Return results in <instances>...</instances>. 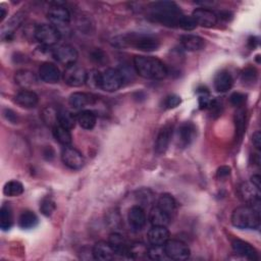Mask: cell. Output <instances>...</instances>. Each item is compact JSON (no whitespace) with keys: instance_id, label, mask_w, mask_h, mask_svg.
<instances>
[{"instance_id":"cell-27","label":"cell","mask_w":261,"mask_h":261,"mask_svg":"<svg viewBox=\"0 0 261 261\" xmlns=\"http://www.w3.org/2000/svg\"><path fill=\"white\" fill-rule=\"evenodd\" d=\"M14 81L18 86L24 88V90H28V88L36 85L37 77L34 72L27 69H20L15 72Z\"/></svg>"},{"instance_id":"cell-22","label":"cell","mask_w":261,"mask_h":261,"mask_svg":"<svg viewBox=\"0 0 261 261\" xmlns=\"http://www.w3.org/2000/svg\"><path fill=\"white\" fill-rule=\"evenodd\" d=\"M15 103L23 108H34L39 101L38 95L34 91L22 90L14 97Z\"/></svg>"},{"instance_id":"cell-39","label":"cell","mask_w":261,"mask_h":261,"mask_svg":"<svg viewBox=\"0 0 261 261\" xmlns=\"http://www.w3.org/2000/svg\"><path fill=\"white\" fill-rule=\"evenodd\" d=\"M144 256H148V248L144 244L137 243L129 246V250H128L129 258L135 259V258H142Z\"/></svg>"},{"instance_id":"cell-24","label":"cell","mask_w":261,"mask_h":261,"mask_svg":"<svg viewBox=\"0 0 261 261\" xmlns=\"http://www.w3.org/2000/svg\"><path fill=\"white\" fill-rule=\"evenodd\" d=\"M109 244L111 245V247L113 248L114 252L116 255H120V256H127L128 257V250H129V246L126 244L125 240L123 239V237L118 233V232H112L109 236L108 239Z\"/></svg>"},{"instance_id":"cell-45","label":"cell","mask_w":261,"mask_h":261,"mask_svg":"<svg viewBox=\"0 0 261 261\" xmlns=\"http://www.w3.org/2000/svg\"><path fill=\"white\" fill-rule=\"evenodd\" d=\"M91 59L94 62L102 65V64H104L107 61V55L101 49H95L91 53Z\"/></svg>"},{"instance_id":"cell-20","label":"cell","mask_w":261,"mask_h":261,"mask_svg":"<svg viewBox=\"0 0 261 261\" xmlns=\"http://www.w3.org/2000/svg\"><path fill=\"white\" fill-rule=\"evenodd\" d=\"M171 137H172V125L171 124L164 125L160 129V132L156 138L155 152L157 154H163L166 152V150L169 146Z\"/></svg>"},{"instance_id":"cell-35","label":"cell","mask_w":261,"mask_h":261,"mask_svg":"<svg viewBox=\"0 0 261 261\" xmlns=\"http://www.w3.org/2000/svg\"><path fill=\"white\" fill-rule=\"evenodd\" d=\"M4 195L8 197H17L23 193V186L18 180H10L3 188Z\"/></svg>"},{"instance_id":"cell-4","label":"cell","mask_w":261,"mask_h":261,"mask_svg":"<svg viewBox=\"0 0 261 261\" xmlns=\"http://www.w3.org/2000/svg\"><path fill=\"white\" fill-rule=\"evenodd\" d=\"M120 43L145 52L155 51L160 46L159 40L149 34H128L122 37Z\"/></svg>"},{"instance_id":"cell-13","label":"cell","mask_w":261,"mask_h":261,"mask_svg":"<svg viewBox=\"0 0 261 261\" xmlns=\"http://www.w3.org/2000/svg\"><path fill=\"white\" fill-rule=\"evenodd\" d=\"M192 16L195 19L197 25H201L204 28H212L217 23L218 20L217 14L214 11L205 7L195 9Z\"/></svg>"},{"instance_id":"cell-31","label":"cell","mask_w":261,"mask_h":261,"mask_svg":"<svg viewBox=\"0 0 261 261\" xmlns=\"http://www.w3.org/2000/svg\"><path fill=\"white\" fill-rule=\"evenodd\" d=\"M76 123V116L73 115L70 111L66 109H59L58 115H57V124L67 128L71 129L74 127Z\"/></svg>"},{"instance_id":"cell-19","label":"cell","mask_w":261,"mask_h":261,"mask_svg":"<svg viewBox=\"0 0 261 261\" xmlns=\"http://www.w3.org/2000/svg\"><path fill=\"white\" fill-rule=\"evenodd\" d=\"M231 247H232L233 251L237 254H239V255H241V256H243V257H245L249 260L255 261V260L259 259V256H258V253H257L256 249L252 245H250L249 243H247L245 241L234 239L231 242Z\"/></svg>"},{"instance_id":"cell-54","label":"cell","mask_w":261,"mask_h":261,"mask_svg":"<svg viewBox=\"0 0 261 261\" xmlns=\"http://www.w3.org/2000/svg\"><path fill=\"white\" fill-rule=\"evenodd\" d=\"M5 15H6V10L3 7H0V21L4 19Z\"/></svg>"},{"instance_id":"cell-36","label":"cell","mask_w":261,"mask_h":261,"mask_svg":"<svg viewBox=\"0 0 261 261\" xmlns=\"http://www.w3.org/2000/svg\"><path fill=\"white\" fill-rule=\"evenodd\" d=\"M197 93H198V102H199L200 109L210 108L213 103V100L210 97L209 91L206 88H202V89H198Z\"/></svg>"},{"instance_id":"cell-29","label":"cell","mask_w":261,"mask_h":261,"mask_svg":"<svg viewBox=\"0 0 261 261\" xmlns=\"http://www.w3.org/2000/svg\"><path fill=\"white\" fill-rule=\"evenodd\" d=\"M149 220L153 226H167L171 218L156 205L150 210Z\"/></svg>"},{"instance_id":"cell-46","label":"cell","mask_w":261,"mask_h":261,"mask_svg":"<svg viewBox=\"0 0 261 261\" xmlns=\"http://www.w3.org/2000/svg\"><path fill=\"white\" fill-rule=\"evenodd\" d=\"M180 102H181V99H180L179 96H177V95H169L164 100V106L167 109H172V108L177 107L180 104Z\"/></svg>"},{"instance_id":"cell-25","label":"cell","mask_w":261,"mask_h":261,"mask_svg":"<svg viewBox=\"0 0 261 261\" xmlns=\"http://www.w3.org/2000/svg\"><path fill=\"white\" fill-rule=\"evenodd\" d=\"M180 44L188 51H199L205 47V40L196 35H184L180 37Z\"/></svg>"},{"instance_id":"cell-52","label":"cell","mask_w":261,"mask_h":261,"mask_svg":"<svg viewBox=\"0 0 261 261\" xmlns=\"http://www.w3.org/2000/svg\"><path fill=\"white\" fill-rule=\"evenodd\" d=\"M260 175L259 174H255V175H253L252 177H251V182L253 184V185H255L258 189H260L261 188V185H260Z\"/></svg>"},{"instance_id":"cell-44","label":"cell","mask_w":261,"mask_h":261,"mask_svg":"<svg viewBox=\"0 0 261 261\" xmlns=\"http://www.w3.org/2000/svg\"><path fill=\"white\" fill-rule=\"evenodd\" d=\"M100 73L98 70L93 69L89 72H87V80L86 84H88L92 88H99V79H100Z\"/></svg>"},{"instance_id":"cell-16","label":"cell","mask_w":261,"mask_h":261,"mask_svg":"<svg viewBox=\"0 0 261 261\" xmlns=\"http://www.w3.org/2000/svg\"><path fill=\"white\" fill-rule=\"evenodd\" d=\"M92 255L95 260L108 261L114 259V256L116 254L111 245L109 244V242L100 241L94 245L92 249Z\"/></svg>"},{"instance_id":"cell-40","label":"cell","mask_w":261,"mask_h":261,"mask_svg":"<svg viewBox=\"0 0 261 261\" xmlns=\"http://www.w3.org/2000/svg\"><path fill=\"white\" fill-rule=\"evenodd\" d=\"M148 257L153 260H163L167 258L163 249V245L162 246L152 245L151 248H148Z\"/></svg>"},{"instance_id":"cell-21","label":"cell","mask_w":261,"mask_h":261,"mask_svg":"<svg viewBox=\"0 0 261 261\" xmlns=\"http://www.w3.org/2000/svg\"><path fill=\"white\" fill-rule=\"evenodd\" d=\"M147 238L151 245L162 246L169 239V231L166 226H152L147 233Z\"/></svg>"},{"instance_id":"cell-9","label":"cell","mask_w":261,"mask_h":261,"mask_svg":"<svg viewBox=\"0 0 261 261\" xmlns=\"http://www.w3.org/2000/svg\"><path fill=\"white\" fill-rule=\"evenodd\" d=\"M62 77L67 86L77 88L86 84L87 71L82 66L74 63L65 67Z\"/></svg>"},{"instance_id":"cell-43","label":"cell","mask_w":261,"mask_h":261,"mask_svg":"<svg viewBox=\"0 0 261 261\" xmlns=\"http://www.w3.org/2000/svg\"><path fill=\"white\" fill-rule=\"evenodd\" d=\"M197 27V23L192 15H184L179 21L178 28L185 31H192Z\"/></svg>"},{"instance_id":"cell-12","label":"cell","mask_w":261,"mask_h":261,"mask_svg":"<svg viewBox=\"0 0 261 261\" xmlns=\"http://www.w3.org/2000/svg\"><path fill=\"white\" fill-rule=\"evenodd\" d=\"M52 55L56 61L63 65L74 64L77 60V51L70 45H61L52 51Z\"/></svg>"},{"instance_id":"cell-34","label":"cell","mask_w":261,"mask_h":261,"mask_svg":"<svg viewBox=\"0 0 261 261\" xmlns=\"http://www.w3.org/2000/svg\"><path fill=\"white\" fill-rule=\"evenodd\" d=\"M13 223L12 210L9 205L3 204L0 209V227L2 230H8Z\"/></svg>"},{"instance_id":"cell-2","label":"cell","mask_w":261,"mask_h":261,"mask_svg":"<svg viewBox=\"0 0 261 261\" xmlns=\"http://www.w3.org/2000/svg\"><path fill=\"white\" fill-rule=\"evenodd\" d=\"M134 67L140 76L149 80H163L168 73L165 64L153 56H135Z\"/></svg>"},{"instance_id":"cell-14","label":"cell","mask_w":261,"mask_h":261,"mask_svg":"<svg viewBox=\"0 0 261 261\" xmlns=\"http://www.w3.org/2000/svg\"><path fill=\"white\" fill-rule=\"evenodd\" d=\"M127 220L130 228L135 231L141 230L147 221L146 213L143 209L142 206L140 205H135L133 206L127 213Z\"/></svg>"},{"instance_id":"cell-47","label":"cell","mask_w":261,"mask_h":261,"mask_svg":"<svg viewBox=\"0 0 261 261\" xmlns=\"http://www.w3.org/2000/svg\"><path fill=\"white\" fill-rule=\"evenodd\" d=\"M245 101H246V95H244L242 93H239V92H236V93L231 94L230 97H229L230 104L236 106V107H241L244 104Z\"/></svg>"},{"instance_id":"cell-50","label":"cell","mask_w":261,"mask_h":261,"mask_svg":"<svg viewBox=\"0 0 261 261\" xmlns=\"http://www.w3.org/2000/svg\"><path fill=\"white\" fill-rule=\"evenodd\" d=\"M252 142H253V145L255 146V148H256L257 150H260V149H261V134H260L259 130H256V132L253 134Z\"/></svg>"},{"instance_id":"cell-7","label":"cell","mask_w":261,"mask_h":261,"mask_svg":"<svg viewBox=\"0 0 261 261\" xmlns=\"http://www.w3.org/2000/svg\"><path fill=\"white\" fill-rule=\"evenodd\" d=\"M163 249L168 259H172L176 261L187 260L191 254V251L188 245L179 240L168 239L167 242L163 245Z\"/></svg>"},{"instance_id":"cell-15","label":"cell","mask_w":261,"mask_h":261,"mask_svg":"<svg viewBox=\"0 0 261 261\" xmlns=\"http://www.w3.org/2000/svg\"><path fill=\"white\" fill-rule=\"evenodd\" d=\"M197 134L196 126L193 122L186 121L181 123L177 129V142L182 148L189 146L195 139Z\"/></svg>"},{"instance_id":"cell-28","label":"cell","mask_w":261,"mask_h":261,"mask_svg":"<svg viewBox=\"0 0 261 261\" xmlns=\"http://www.w3.org/2000/svg\"><path fill=\"white\" fill-rule=\"evenodd\" d=\"M68 103L74 109H84L86 106L93 103V98L87 93L74 92L69 96Z\"/></svg>"},{"instance_id":"cell-49","label":"cell","mask_w":261,"mask_h":261,"mask_svg":"<svg viewBox=\"0 0 261 261\" xmlns=\"http://www.w3.org/2000/svg\"><path fill=\"white\" fill-rule=\"evenodd\" d=\"M3 116L5 117L6 120H8L11 123H17V121H18L17 114L13 110H11L9 108L3 109Z\"/></svg>"},{"instance_id":"cell-5","label":"cell","mask_w":261,"mask_h":261,"mask_svg":"<svg viewBox=\"0 0 261 261\" xmlns=\"http://www.w3.org/2000/svg\"><path fill=\"white\" fill-rule=\"evenodd\" d=\"M123 76L119 69L107 68L100 73L99 89L105 92H115L123 85Z\"/></svg>"},{"instance_id":"cell-17","label":"cell","mask_w":261,"mask_h":261,"mask_svg":"<svg viewBox=\"0 0 261 261\" xmlns=\"http://www.w3.org/2000/svg\"><path fill=\"white\" fill-rule=\"evenodd\" d=\"M39 76L47 84H55L60 79V70L54 63L44 62L39 68Z\"/></svg>"},{"instance_id":"cell-1","label":"cell","mask_w":261,"mask_h":261,"mask_svg":"<svg viewBox=\"0 0 261 261\" xmlns=\"http://www.w3.org/2000/svg\"><path fill=\"white\" fill-rule=\"evenodd\" d=\"M147 13L153 21L167 27H178L185 15L178 5L172 1L152 2L147 8Z\"/></svg>"},{"instance_id":"cell-23","label":"cell","mask_w":261,"mask_h":261,"mask_svg":"<svg viewBox=\"0 0 261 261\" xmlns=\"http://www.w3.org/2000/svg\"><path fill=\"white\" fill-rule=\"evenodd\" d=\"M232 84H233V80H232L230 73L227 71H224V70L216 73L214 76V80H213L214 89L218 93L227 92L228 90L231 89Z\"/></svg>"},{"instance_id":"cell-3","label":"cell","mask_w":261,"mask_h":261,"mask_svg":"<svg viewBox=\"0 0 261 261\" xmlns=\"http://www.w3.org/2000/svg\"><path fill=\"white\" fill-rule=\"evenodd\" d=\"M231 223L240 229H255L260 225V210L243 205L236 208L231 214Z\"/></svg>"},{"instance_id":"cell-18","label":"cell","mask_w":261,"mask_h":261,"mask_svg":"<svg viewBox=\"0 0 261 261\" xmlns=\"http://www.w3.org/2000/svg\"><path fill=\"white\" fill-rule=\"evenodd\" d=\"M24 19H25V14L22 12H17L12 17H10L9 20L1 30L2 39L6 41L10 40L11 37L13 36V33L22 24Z\"/></svg>"},{"instance_id":"cell-26","label":"cell","mask_w":261,"mask_h":261,"mask_svg":"<svg viewBox=\"0 0 261 261\" xmlns=\"http://www.w3.org/2000/svg\"><path fill=\"white\" fill-rule=\"evenodd\" d=\"M156 206L164 211L170 218H172L176 212V202L174 198L169 194L160 195L157 200Z\"/></svg>"},{"instance_id":"cell-51","label":"cell","mask_w":261,"mask_h":261,"mask_svg":"<svg viewBox=\"0 0 261 261\" xmlns=\"http://www.w3.org/2000/svg\"><path fill=\"white\" fill-rule=\"evenodd\" d=\"M230 173V167L228 166H221L217 170V177L218 178H224L228 176Z\"/></svg>"},{"instance_id":"cell-11","label":"cell","mask_w":261,"mask_h":261,"mask_svg":"<svg viewBox=\"0 0 261 261\" xmlns=\"http://www.w3.org/2000/svg\"><path fill=\"white\" fill-rule=\"evenodd\" d=\"M61 159L65 166L73 170L81 169L85 164V157L83 154L75 148L69 146L64 147L62 150Z\"/></svg>"},{"instance_id":"cell-30","label":"cell","mask_w":261,"mask_h":261,"mask_svg":"<svg viewBox=\"0 0 261 261\" xmlns=\"http://www.w3.org/2000/svg\"><path fill=\"white\" fill-rule=\"evenodd\" d=\"M76 122L85 129H92L97 122V116L92 110H82L76 115Z\"/></svg>"},{"instance_id":"cell-37","label":"cell","mask_w":261,"mask_h":261,"mask_svg":"<svg viewBox=\"0 0 261 261\" xmlns=\"http://www.w3.org/2000/svg\"><path fill=\"white\" fill-rule=\"evenodd\" d=\"M57 115L58 110L54 109L53 107H46L42 112V118L44 122L48 125H51L52 127L57 125Z\"/></svg>"},{"instance_id":"cell-38","label":"cell","mask_w":261,"mask_h":261,"mask_svg":"<svg viewBox=\"0 0 261 261\" xmlns=\"http://www.w3.org/2000/svg\"><path fill=\"white\" fill-rule=\"evenodd\" d=\"M234 121H236V132L239 135V137H242L246 126V112L243 108H239L237 110L234 115Z\"/></svg>"},{"instance_id":"cell-53","label":"cell","mask_w":261,"mask_h":261,"mask_svg":"<svg viewBox=\"0 0 261 261\" xmlns=\"http://www.w3.org/2000/svg\"><path fill=\"white\" fill-rule=\"evenodd\" d=\"M257 44H258V40H257L256 37H251V38L249 39V41H248V45H249V47H250L251 49L255 48V47L257 46Z\"/></svg>"},{"instance_id":"cell-48","label":"cell","mask_w":261,"mask_h":261,"mask_svg":"<svg viewBox=\"0 0 261 261\" xmlns=\"http://www.w3.org/2000/svg\"><path fill=\"white\" fill-rule=\"evenodd\" d=\"M138 199L139 201L144 204V205H148L152 202V193L149 191V190H141L139 192V195H138Z\"/></svg>"},{"instance_id":"cell-42","label":"cell","mask_w":261,"mask_h":261,"mask_svg":"<svg viewBox=\"0 0 261 261\" xmlns=\"http://www.w3.org/2000/svg\"><path fill=\"white\" fill-rule=\"evenodd\" d=\"M257 69L252 66H249L242 71V80L245 83H254L257 80Z\"/></svg>"},{"instance_id":"cell-10","label":"cell","mask_w":261,"mask_h":261,"mask_svg":"<svg viewBox=\"0 0 261 261\" xmlns=\"http://www.w3.org/2000/svg\"><path fill=\"white\" fill-rule=\"evenodd\" d=\"M47 18L51 22V24L58 27H65L68 25L70 21V13L67 8H65L63 5L55 3L52 5L48 12H47Z\"/></svg>"},{"instance_id":"cell-8","label":"cell","mask_w":261,"mask_h":261,"mask_svg":"<svg viewBox=\"0 0 261 261\" xmlns=\"http://www.w3.org/2000/svg\"><path fill=\"white\" fill-rule=\"evenodd\" d=\"M239 196L246 205H250L258 210H260V189H258L251 181H246L239 187Z\"/></svg>"},{"instance_id":"cell-32","label":"cell","mask_w":261,"mask_h":261,"mask_svg":"<svg viewBox=\"0 0 261 261\" xmlns=\"http://www.w3.org/2000/svg\"><path fill=\"white\" fill-rule=\"evenodd\" d=\"M52 129H53L52 130L53 136L59 144L63 145L64 147L69 146L71 144L72 137H71V134H70V129H67V128H65V127H63L59 124L53 126Z\"/></svg>"},{"instance_id":"cell-41","label":"cell","mask_w":261,"mask_h":261,"mask_svg":"<svg viewBox=\"0 0 261 261\" xmlns=\"http://www.w3.org/2000/svg\"><path fill=\"white\" fill-rule=\"evenodd\" d=\"M40 210L45 216H50L55 210V203L50 198H46L41 202Z\"/></svg>"},{"instance_id":"cell-33","label":"cell","mask_w":261,"mask_h":261,"mask_svg":"<svg viewBox=\"0 0 261 261\" xmlns=\"http://www.w3.org/2000/svg\"><path fill=\"white\" fill-rule=\"evenodd\" d=\"M38 216L36 215L35 212L31 211V210H25L23 211L18 218V224L21 228L24 229H30L35 227L38 224Z\"/></svg>"},{"instance_id":"cell-6","label":"cell","mask_w":261,"mask_h":261,"mask_svg":"<svg viewBox=\"0 0 261 261\" xmlns=\"http://www.w3.org/2000/svg\"><path fill=\"white\" fill-rule=\"evenodd\" d=\"M60 32L58 28L53 24L43 23L36 27L34 38L43 46L50 47L58 43L60 40Z\"/></svg>"}]
</instances>
